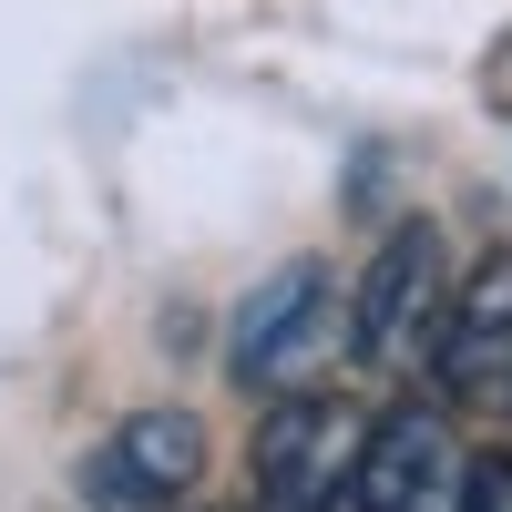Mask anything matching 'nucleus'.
<instances>
[{"label":"nucleus","instance_id":"1","mask_svg":"<svg viewBox=\"0 0 512 512\" xmlns=\"http://www.w3.org/2000/svg\"><path fill=\"white\" fill-rule=\"evenodd\" d=\"M349 349V308H338V287L328 267L308 256V267H277L267 287H246L236 297V318H226V369H236V390H308V379Z\"/></svg>","mask_w":512,"mask_h":512},{"label":"nucleus","instance_id":"2","mask_svg":"<svg viewBox=\"0 0 512 512\" xmlns=\"http://www.w3.org/2000/svg\"><path fill=\"white\" fill-rule=\"evenodd\" d=\"M441 308H451V246L431 216H410L369 246V267H359V297H349V359L359 369H410V359H431V338H441Z\"/></svg>","mask_w":512,"mask_h":512},{"label":"nucleus","instance_id":"3","mask_svg":"<svg viewBox=\"0 0 512 512\" xmlns=\"http://www.w3.org/2000/svg\"><path fill=\"white\" fill-rule=\"evenodd\" d=\"M369 420L338 390H287L256 420V512H349V472H359Z\"/></svg>","mask_w":512,"mask_h":512},{"label":"nucleus","instance_id":"4","mask_svg":"<svg viewBox=\"0 0 512 512\" xmlns=\"http://www.w3.org/2000/svg\"><path fill=\"white\" fill-rule=\"evenodd\" d=\"M195 482H205V420L175 400L123 410L93 441V461H82V502L93 512H185Z\"/></svg>","mask_w":512,"mask_h":512},{"label":"nucleus","instance_id":"5","mask_svg":"<svg viewBox=\"0 0 512 512\" xmlns=\"http://www.w3.org/2000/svg\"><path fill=\"white\" fill-rule=\"evenodd\" d=\"M461 482H472V461H461L451 420L441 410H390L359 441L349 512H461Z\"/></svg>","mask_w":512,"mask_h":512},{"label":"nucleus","instance_id":"6","mask_svg":"<svg viewBox=\"0 0 512 512\" xmlns=\"http://www.w3.org/2000/svg\"><path fill=\"white\" fill-rule=\"evenodd\" d=\"M431 379L461 410H502L512 400V246L482 256V267L451 287L441 338H431Z\"/></svg>","mask_w":512,"mask_h":512},{"label":"nucleus","instance_id":"7","mask_svg":"<svg viewBox=\"0 0 512 512\" xmlns=\"http://www.w3.org/2000/svg\"><path fill=\"white\" fill-rule=\"evenodd\" d=\"M461 512H512V461H472V482H461Z\"/></svg>","mask_w":512,"mask_h":512}]
</instances>
